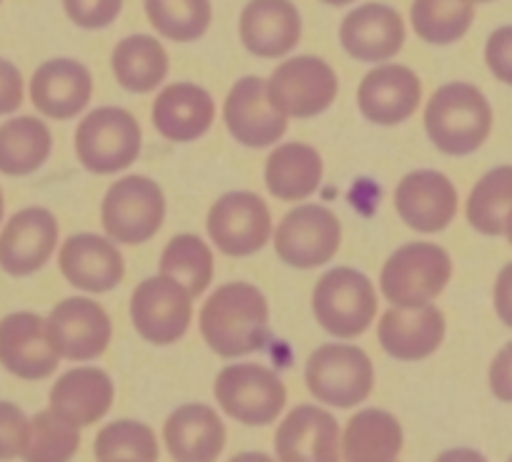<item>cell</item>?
I'll use <instances>...</instances> for the list:
<instances>
[{"mask_svg": "<svg viewBox=\"0 0 512 462\" xmlns=\"http://www.w3.org/2000/svg\"><path fill=\"white\" fill-rule=\"evenodd\" d=\"M201 337L224 360L262 350L269 339L267 297L246 282L216 289L199 314Z\"/></svg>", "mask_w": 512, "mask_h": 462, "instance_id": "6da1fadb", "label": "cell"}, {"mask_svg": "<svg viewBox=\"0 0 512 462\" xmlns=\"http://www.w3.org/2000/svg\"><path fill=\"white\" fill-rule=\"evenodd\" d=\"M93 78L71 58L46 61L31 78V103L53 121H68L91 101Z\"/></svg>", "mask_w": 512, "mask_h": 462, "instance_id": "603a6c76", "label": "cell"}, {"mask_svg": "<svg viewBox=\"0 0 512 462\" xmlns=\"http://www.w3.org/2000/svg\"><path fill=\"white\" fill-rule=\"evenodd\" d=\"M307 387L317 402L347 410L369 397L374 387V367L359 347L324 344L307 360Z\"/></svg>", "mask_w": 512, "mask_h": 462, "instance_id": "ba28073f", "label": "cell"}, {"mask_svg": "<svg viewBox=\"0 0 512 462\" xmlns=\"http://www.w3.org/2000/svg\"><path fill=\"white\" fill-rule=\"evenodd\" d=\"M51 131L36 116H18L0 126V174L28 176L51 156Z\"/></svg>", "mask_w": 512, "mask_h": 462, "instance_id": "4dcf8cb0", "label": "cell"}, {"mask_svg": "<svg viewBox=\"0 0 512 462\" xmlns=\"http://www.w3.org/2000/svg\"><path fill=\"white\" fill-rule=\"evenodd\" d=\"M141 154V126L123 108H96L78 124L76 156L91 174H116Z\"/></svg>", "mask_w": 512, "mask_h": 462, "instance_id": "5b68a950", "label": "cell"}, {"mask_svg": "<svg viewBox=\"0 0 512 462\" xmlns=\"http://www.w3.org/2000/svg\"><path fill=\"white\" fill-rule=\"evenodd\" d=\"M63 8L78 28L101 31L116 21L123 8V0H63Z\"/></svg>", "mask_w": 512, "mask_h": 462, "instance_id": "f35d334b", "label": "cell"}, {"mask_svg": "<svg viewBox=\"0 0 512 462\" xmlns=\"http://www.w3.org/2000/svg\"><path fill=\"white\" fill-rule=\"evenodd\" d=\"M23 103V76L11 61L0 58V116L18 111Z\"/></svg>", "mask_w": 512, "mask_h": 462, "instance_id": "60d3db41", "label": "cell"}, {"mask_svg": "<svg viewBox=\"0 0 512 462\" xmlns=\"http://www.w3.org/2000/svg\"><path fill=\"white\" fill-rule=\"evenodd\" d=\"M342 244V224L327 206L304 204L289 211L277 226L274 249L294 269H317L332 262Z\"/></svg>", "mask_w": 512, "mask_h": 462, "instance_id": "9c48e42d", "label": "cell"}, {"mask_svg": "<svg viewBox=\"0 0 512 462\" xmlns=\"http://www.w3.org/2000/svg\"><path fill=\"white\" fill-rule=\"evenodd\" d=\"M422 101V83L407 66H377L362 78L357 106L362 116L379 126H397L417 111Z\"/></svg>", "mask_w": 512, "mask_h": 462, "instance_id": "e0dca14e", "label": "cell"}, {"mask_svg": "<svg viewBox=\"0 0 512 462\" xmlns=\"http://www.w3.org/2000/svg\"><path fill=\"white\" fill-rule=\"evenodd\" d=\"M31 437V420L13 402H0V460L23 457Z\"/></svg>", "mask_w": 512, "mask_h": 462, "instance_id": "74e56055", "label": "cell"}, {"mask_svg": "<svg viewBox=\"0 0 512 462\" xmlns=\"http://www.w3.org/2000/svg\"><path fill=\"white\" fill-rule=\"evenodd\" d=\"M214 397L231 420L249 427L269 425L287 405V387L264 365H229L216 375Z\"/></svg>", "mask_w": 512, "mask_h": 462, "instance_id": "8992f818", "label": "cell"}, {"mask_svg": "<svg viewBox=\"0 0 512 462\" xmlns=\"http://www.w3.org/2000/svg\"><path fill=\"white\" fill-rule=\"evenodd\" d=\"M410 21L425 43L450 46L470 31L475 21V3L472 0H415Z\"/></svg>", "mask_w": 512, "mask_h": 462, "instance_id": "1f68e13d", "label": "cell"}, {"mask_svg": "<svg viewBox=\"0 0 512 462\" xmlns=\"http://www.w3.org/2000/svg\"><path fill=\"white\" fill-rule=\"evenodd\" d=\"M149 23L174 43H191L211 26V0H146Z\"/></svg>", "mask_w": 512, "mask_h": 462, "instance_id": "e575fe53", "label": "cell"}, {"mask_svg": "<svg viewBox=\"0 0 512 462\" xmlns=\"http://www.w3.org/2000/svg\"><path fill=\"white\" fill-rule=\"evenodd\" d=\"M490 390L500 402H512V342H507L492 360Z\"/></svg>", "mask_w": 512, "mask_h": 462, "instance_id": "b9f144b4", "label": "cell"}, {"mask_svg": "<svg viewBox=\"0 0 512 462\" xmlns=\"http://www.w3.org/2000/svg\"><path fill=\"white\" fill-rule=\"evenodd\" d=\"M241 43L259 58H282L302 38V18L292 0H249L239 21Z\"/></svg>", "mask_w": 512, "mask_h": 462, "instance_id": "7402d4cb", "label": "cell"}, {"mask_svg": "<svg viewBox=\"0 0 512 462\" xmlns=\"http://www.w3.org/2000/svg\"><path fill=\"white\" fill-rule=\"evenodd\" d=\"M216 116L214 98L194 83H171L151 106V124L164 139L189 144L211 129Z\"/></svg>", "mask_w": 512, "mask_h": 462, "instance_id": "d4e9b609", "label": "cell"}, {"mask_svg": "<svg viewBox=\"0 0 512 462\" xmlns=\"http://www.w3.org/2000/svg\"><path fill=\"white\" fill-rule=\"evenodd\" d=\"M425 129L442 154L467 156L490 136L492 108L477 86L447 83L437 88L427 103Z\"/></svg>", "mask_w": 512, "mask_h": 462, "instance_id": "7a4b0ae2", "label": "cell"}, {"mask_svg": "<svg viewBox=\"0 0 512 462\" xmlns=\"http://www.w3.org/2000/svg\"><path fill=\"white\" fill-rule=\"evenodd\" d=\"M395 209L410 229L435 234L457 214V189L440 171H412L397 184Z\"/></svg>", "mask_w": 512, "mask_h": 462, "instance_id": "d6986e66", "label": "cell"}, {"mask_svg": "<svg viewBox=\"0 0 512 462\" xmlns=\"http://www.w3.org/2000/svg\"><path fill=\"white\" fill-rule=\"evenodd\" d=\"M58 221L41 206H28L11 216L0 234V267L11 277H28L46 267L56 252Z\"/></svg>", "mask_w": 512, "mask_h": 462, "instance_id": "2e32d148", "label": "cell"}, {"mask_svg": "<svg viewBox=\"0 0 512 462\" xmlns=\"http://www.w3.org/2000/svg\"><path fill=\"white\" fill-rule=\"evenodd\" d=\"M46 324L56 352L71 362L96 360L111 342V319L106 309L88 297H68L58 302Z\"/></svg>", "mask_w": 512, "mask_h": 462, "instance_id": "5bb4252c", "label": "cell"}, {"mask_svg": "<svg viewBox=\"0 0 512 462\" xmlns=\"http://www.w3.org/2000/svg\"><path fill=\"white\" fill-rule=\"evenodd\" d=\"M339 41L344 51L357 61H390L405 46V21L395 8L364 3L347 13L339 26Z\"/></svg>", "mask_w": 512, "mask_h": 462, "instance_id": "ffe728a7", "label": "cell"}, {"mask_svg": "<svg viewBox=\"0 0 512 462\" xmlns=\"http://www.w3.org/2000/svg\"><path fill=\"white\" fill-rule=\"evenodd\" d=\"M113 405L111 377L96 367H76L58 377L51 390V410L76 427L101 420Z\"/></svg>", "mask_w": 512, "mask_h": 462, "instance_id": "4316f807", "label": "cell"}, {"mask_svg": "<svg viewBox=\"0 0 512 462\" xmlns=\"http://www.w3.org/2000/svg\"><path fill=\"white\" fill-rule=\"evenodd\" d=\"M472 3H492V0H472Z\"/></svg>", "mask_w": 512, "mask_h": 462, "instance_id": "7dc6e473", "label": "cell"}, {"mask_svg": "<svg viewBox=\"0 0 512 462\" xmlns=\"http://www.w3.org/2000/svg\"><path fill=\"white\" fill-rule=\"evenodd\" d=\"M161 274L174 277L189 289L191 297H199L214 279V254L194 234H179L161 254Z\"/></svg>", "mask_w": 512, "mask_h": 462, "instance_id": "836d02e7", "label": "cell"}, {"mask_svg": "<svg viewBox=\"0 0 512 462\" xmlns=\"http://www.w3.org/2000/svg\"><path fill=\"white\" fill-rule=\"evenodd\" d=\"M339 442L337 420L314 405L294 407L274 437L277 457L284 462H337Z\"/></svg>", "mask_w": 512, "mask_h": 462, "instance_id": "44dd1931", "label": "cell"}, {"mask_svg": "<svg viewBox=\"0 0 512 462\" xmlns=\"http://www.w3.org/2000/svg\"><path fill=\"white\" fill-rule=\"evenodd\" d=\"M3 211H6V201H3V189H0V221H3Z\"/></svg>", "mask_w": 512, "mask_h": 462, "instance_id": "bcb514c9", "label": "cell"}, {"mask_svg": "<svg viewBox=\"0 0 512 462\" xmlns=\"http://www.w3.org/2000/svg\"><path fill=\"white\" fill-rule=\"evenodd\" d=\"M512 209V166L487 171L470 191L467 221L485 237H500L505 231L507 211Z\"/></svg>", "mask_w": 512, "mask_h": 462, "instance_id": "d6a6232c", "label": "cell"}, {"mask_svg": "<svg viewBox=\"0 0 512 462\" xmlns=\"http://www.w3.org/2000/svg\"><path fill=\"white\" fill-rule=\"evenodd\" d=\"M502 234H505V237H507V242H510V247H512V209L507 211V219H505V231H502Z\"/></svg>", "mask_w": 512, "mask_h": 462, "instance_id": "ee69618b", "label": "cell"}, {"mask_svg": "<svg viewBox=\"0 0 512 462\" xmlns=\"http://www.w3.org/2000/svg\"><path fill=\"white\" fill-rule=\"evenodd\" d=\"M224 121L229 134L249 149L272 146L287 134V116L272 101L269 83L259 76H246L231 86Z\"/></svg>", "mask_w": 512, "mask_h": 462, "instance_id": "4fadbf2b", "label": "cell"}, {"mask_svg": "<svg viewBox=\"0 0 512 462\" xmlns=\"http://www.w3.org/2000/svg\"><path fill=\"white\" fill-rule=\"evenodd\" d=\"M495 312L512 329V262L505 264L495 282Z\"/></svg>", "mask_w": 512, "mask_h": 462, "instance_id": "7bdbcfd3", "label": "cell"}, {"mask_svg": "<svg viewBox=\"0 0 512 462\" xmlns=\"http://www.w3.org/2000/svg\"><path fill=\"white\" fill-rule=\"evenodd\" d=\"M164 191L149 176H126L108 189L101 224L118 244H144L164 224Z\"/></svg>", "mask_w": 512, "mask_h": 462, "instance_id": "52a82bcc", "label": "cell"}, {"mask_svg": "<svg viewBox=\"0 0 512 462\" xmlns=\"http://www.w3.org/2000/svg\"><path fill=\"white\" fill-rule=\"evenodd\" d=\"M61 355L48 334L46 319L16 312L0 319V365L21 380H46L56 372Z\"/></svg>", "mask_w": 512, "mask_h": 462, "instance_id": "9a60e30c", "label": "cell"}, {"mask_svg": "<svg viewBox=\"0 0 512 462\" xmlns=\"http://www.w3.org/2000/svg\"><path fill=\"white\" fill-rule=\"evenodd\" d=\"M169 455L179 462H211L226 445L221 417L209 405H184L169 415L164 425Z\"/></svg>", "mask_w": 512, "mask_h": 462, "instance_id": "484cf974", "label": "cell"}, {"mask_svg": "<svg viewBox=\"0 0 512 462\" xmlns=\"http://www.w3.org/2000/svg\"><path fill=\"white\" fill-rule=\"evenodd\" d=\"M191 292L169 274H159L134 289L131 322L151 344H174L189 332Z\"/></svg>", "mask_w": 512, "mask_h": 462, "instance_id": "30bf717a", "label": "cell"}, {"mask_svg": "<svg viewBox=\"0 0 512 462\" xmlns=\"http://www.w3.org/2000/svg\"><path fill=\"white\" fill-rule=\"evenodd\" d=\"M485 61L497 81L512 86V26L497 28V31L487 38Z\"/></svg>", "mask_w": 512, "mask_h": 462, "instance_id": "ab89813d", "label": "cell"}, {"mask_svg": "<svg viewBox=\"0 0 512 462\" xmlns=\"http://www.w3.org/2000/svg\"><path fill=\"white\" fill-rule=\"evenodd\" d=\"M322 3H327V6L339 8V6H349V3H354V0H322Z\"/></svg>", "mask_w": 512, "mask_h": 462, "instance_id": "f6af8a7d", "label": "cell"}, {"mask_svg": "<svg viewBox=\"0 0 512 462\" xmlns=\"http://www.w3.org/2000/svg\"><path fill=\"white\" fill-rule=\"evenodd\" d=\"M450 277L452 259L445 249L430 242H412L384 262L379 287L395 307H422L440 297Z\"/></svg>", "mask_w": 512, "mask_h": 462, "instance_id": "3957f363", "label": "cell"}, {"mask_svg": "<svg viewBox=\"0 0 512 462\" xmlns=\"http://www.w3.org/2000/svg\"><path fill=\"white\" fill-rule=\"evenodd\" d=\"M61 272L73 287L83 292H111L116 284H121L126 267L123 257L116 249L113 239L96 237V234H73L63 242L58 254Z\"/></svg>", "mask_w": 512, "mask_h": 462, "instance_id": "cb8c5ba5", "label": "cell"}, {"mask_svg": "<svg viewBox=\"0 0 512 462\" xmlns=\"http://www.w3.org/2000/svg\"><path fill=\"white\" fill-rule=\"evenodd\" d=\"M377 337L382 350L402 362H417L435 355L445 339V314L432 304L387 309L379 319Z\"/></svg>", "mask_w": 512, "mask_h": 462, "instance_id": "ac0fdd59", "label": "cell"}, {"mask_svg": "<svg viewBox=\"0 0 512 462\" xmlns=\"http://www.w3.org/2000/svg\"><path fill=\"white\" fill-rule=\"evenodd\" d=\"M111 68L126 91L149 93L169 73V53L154 36H128L113 48Z\"/></svg>", "mask_w": 512, "mask_h": 462, "instance_id": "f546056e", "label": "cell"}, {"mask_svg": "<svg viewBox=\"0 0 512 462\" xmlns=\"http://www.w3.org/2000/svg\"><path fill=\"white\" fill-rule=\"evenodd\" d=\"M402 427L390 412L362 410L347 422L342 457L349 462H390L402 452Z\"/></svg>", "mask_w": 512, "mask_h": 462, "instance_id": "f1b7e54d", "label": "cell"}, {"mask_svg": "<svg viewBox=\"0 0 512 462\" xmlns=\"http://www.w3.org/2000/svg\"><path fill=\"white\" fill-rule=\"evenodd\" d=\"M322 156L307 144H282L269 154L267 179L269 194L279 201H304L322 184Z\"/></svg>", "mask_w": 512, "mask_h": 462, "instance_id": "83f0119b", "label": "cell"}, {"mask_svg": "<svg viewBox=\"0 0 512 462\" xmlns=\"http://www.w3.org/2000/svg\"><path fill=\"white\" fill-rule=\"evenodd\" d=\"M81 427L71 425L48 407L31 420V437L23 457L28 462H63L71 460L81 445Z\"/></svg>", "mask_w": 512, "mask_h": 462, "instance_id": "8d00e7d4", "label": "cell"}, {"mask_svg": "<svg viewBox=\"0 0 512 462\" xmlns=\"http://www.w3.org/2000/svg\"><path fill=\"white\" fill-rule=\"evenodd\" d=\"M312 309L322 329L339 339H354L377 317V292L362 272L337 267L314 287Z\"/></svg>", "mask_w": 512, "mask_h": 462, "instance_id": "277c9868", "label": "cell"}, {"mask_svg": "<svg viewBox=\"0 0 512 462\" xmlns=\"http://www.w3.org/2000/svg\"><path fill=\"white\" fill-rule=\"evenodd\" d=\"M272 101L292 119H312L327 111L339 91L337 73L317 56H297L284 61L269 78Z\"/></svg>", "mask_w": 512, "mask_h": 462, "instance_id": "7c38bea8", "label": "cell"}, {"mask_svg": "<svg viewBox=\"0 0 512 462\" xmlns=\"http://www.w3.org/2000/svg\"><path fill=\"white\" fill-rule=\"evenodd\" d=\"M206 229L211 242L226 257H249L272 237V214L256 194L231 191L211 206Z\"/></svg>", "mask_w": 512, "mask_h": 462, "instance_id": "8fae6325", "label": "cell"}, {"mask_svg": "<svg viewBox=\"0 0 512 462\" xmlns=\"http://www.w3.org/2000/svg\"><path fill=\"white\" fill-rule=\"evenodd\" d=\"M93 452L101 462H154L159 457V442H156V432L144 422L118 420L98 432Z\"/></svg>", "mask_w": 512, "mask_h": 462, "instance_id": "d590c367", "label": "cell"}]
</instances>
